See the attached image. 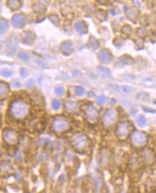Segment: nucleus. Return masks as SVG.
Here are the masks:
<instances>
[{
    "mask_svg": "<svg viewBox=\"0 0 156 193\" xmlns=\"http://www.w3.org/2000/svg\"><path fill=\"white\" fill-rule=\"evenodd\" d=\"M74 28H75L77 32L81 33V34H85L87 32V25L84 21H79L76 23Z\"/></svg>",
    "mask_w": 156,
    "mask_h": 193,
    "instance_id": "2eb2a0df",
    "label": "nucleus"
},
{
    "mask_svg": "<svg viewBox=\"0 0 156 193\" xmlns=\"http://www.w3.org/2000/svg\"><path fill=\"white\" fill-rule=\"evenodd\" d=\"M9 28V23L6 19H0V33L5 32Z\"/></svg>",
    "mask_w": 156,
    "mask_h": 193,
    "instance_id": "aec40b11",
    "label": "nucleus"
},
{
    "mask_svg": "<svg viewBox=\"0 0 156 193\" xmlns=\"http://www.w3.org/2000/svg\"><path fill=\"white\" fill-rule=\"evenodd\" d=\"M19 57H20L21 60H24V61H27V60H28V59H29V56H28V54L25 53V52H20V53L19 54Z\"/></svg>",
    "mask_w": 156,
    "mask_h": 193,
    "instance_id": "72a5a7b5",
    "label": "nucleus"
},
{
    "mask_svg": "<svg viewBox=\"0 0 156 193\" xmlns=\"http://www.w3.org/2000/svg\"><path fill=\"white\" fill-rule=\"evenodd\" d=\"M132 27L129 25H124L122 28V32L125 35H130L132 33Z\"/></svg>",
    "mask_w": 156,
    "mask_h": 193,
    "instance_id": "bb28decb",
    "label": "nucleus"
},
{
    "mask_svg": "<svg viewBox=\"0 0 156 193\" xmlns=\"http://www.w3.org/2000/svg\"><path fill=\"white\" fill-rule=\"evenodd\" d=\"M155 104H156V101H155Z\"/></svg>",
    "mask_w": 156,
    "mask_h": 193,
    "instance_id": "58836bf2",
    "label": "nucleus"
},
{
    "mask_svg": "<svg viewBox=\"0 0 156 193\" xmlns=\"http://www.w3.org/2000/svg\"><path fill=\"white\" fill-rule=\"evenodd\" d=\"M1 76L6 78L10 77V76H12V73H11V71H8V70H3V71L1 72Z\"/></svg>",
    "mask_w": 156,
    "mask_h": 193,
    "instance_id": "f704fd0d",
    "label": "nucleus"
},
{
    "mask_svg": "<svg viewBox=\"0 0 156 193\" xmlns=\"http://www.w3.org/2000/svg\"><path fill=\"white\" fill-rule=\"evenodd\" d=\"M95 15H96L97 18H98L101 20H104L106 17V12H105L104 10H102V9H100V10L97 11Z\"/></svg>",
    "mask_w": 156,
    "mask_h": 193,
    "instance_id": "393cba45",
    "label": "nucleus"
},
{
    "mask_svg": "<svg viewBox=\"0 0 156 193\" xmlns=\"http://www.w3.org/2000/svg\"><path fill=\"white\" fill-rule=\"evenodd\" d=\"M10 111L12 116L17 119L25 117L29 111L28 105L22 100H17L11 105Z\"/></svg>",
    "mask_w": 156,
    "mask_h": 193,
    "instance_id": "f257e3e1",
    "label": "nucleus"
},
{
    "mask_svg": "<svg viewBox=\"0 0 156 193\" xmlns=\"http://www.w3.org/2000/svg\"><path fill=\"white\" fill-rule=\"evenodd\" d=\"M85 93V90L83 87H77L75 88V94L78 97L83 96Z\"/></svg>",
    "mask_w": 156,
    "mask_h": 193,
    "instance_id": "cd10ccee",
    "label": "nucleus"
},
{
    "mask_svg": "<svg viewBox=\"0 0 156 193\" xmlns=\"http://www.w3.org/2000/svg\"><path fill=\"white\" fill-rule=\"evenodd\" d=\"M9 92V87L7 83L0 81V100L6 98Z\"/></svg>",
    "mask_w": 156,
    "mask_h": 193,
    "instance_id": "4468645a",
    "label": "nucleus"
},
{
    "mask_svg": "<svg viewBox=\"0 0 156 193\" xmlns=\"http://www.w3.org/2000/svg\"><path fill=\"white\" fill-rule=\"evenodd\" d=\"M0 48H1V45H0Z\"/></svg>",
    "mask_w": 156,
    "mask_h": 193,
    "instance_id": "ea45409f",
    "label": "nucleus"
},
{
    "mask_svg": "<svg viewBox=\"0 0 156 193\" xmlns=\"http://www.w3.org/2000/svg\"><path fill=\"white\" fill-rule=\"evenodd\" d=\"M137 122L138 125L140 126H145L146 125V123H147V120H146V119L145 118V116H140L138 117V119H137Z\"/></svg>",
    "mask_w": 156,
    "mask_h": 193,
    "instance_id": "a878e982",
    "label": "nucleus"
},
{
    "mask_svg": "<svg viewBox=\"0 0 156 193\" xmlns=\"http://www.w3.org/2000/svg\"><path fill=\"white\" fill-rule=\"evenodd\" d=\"M72 145L77 150L82 151L87 149L89 146V140L85 134L77 133L72 137Z\"/></svg>",
    "mask_w": 156,
    "mask_h": 193,
    "instance_id": "f03ea898",
    "label": "nucleus"
},
{
    "mask_svg": "<svg viewBox=\"0 0 156 193\" xmlns=\"http://www.w3.org/2000/svg\"><path fill=\"white\" fill-rule=\"evenodd\" d=\"M138 13H139V11L137 8L131 7V8H128L127 9V17L130 18V20H132V21H134L137 17Z\"/></svg>",
    "mask_w": 156,
    "mask_h": 193,
    "instance_id": "f3484780",
    "label": "nucleus"
},
{
    "mask_svg": "<svg viewBox=\"0 0 156 193\" xmlns=\"http://www.w3.org/2000/svg\"><path fill=\"white\" fill-rule=\"evenodd\" d=\"M13 86L15 87H21V84H20L19 81H14Z\"/></svg>",
    "mask_w": 156,
    "mask_h": 193,
    "instance_id": "4c0bfd02",
    "label": "nucleus"
},
{
    "mask_svg": "<svg viewBox=\"0 0 156 193\" xmlns=\"http://www.w3.org/2000/svg\"><path fill=\"white\" fill-rule=\"evenodd\" d=\"M97 102H98V104L103 105L106 103V97L103 96V95H101V96H99L97 98Z\"/></svg>",
    "mask_w": 156,
    "mask_h": 193,
    "instance_id": "7c9ffc66",
    "label": "nucleus"
},
{
    "mask_svg": "<svg viewBox=\"0 0 156 193\" xmlns=\"http://www.w3.org/2000/svg\"><path fill=\"white\" fill-rule=\"evenodd\" d=\"M117 111L114 109H108L103 117V123L105 126L110 127L117 122Z\"/></svg>",
    "mask_w": 156,
    "mask_h": 193,
    "instance_id": "423d86ee",
    "label": "nucleus"
},
{
    "mask_svg": "<svg viewBox=\"0 0 156 193\" xmlns=\"http://www.w3.org/2000/svg\"><path fill=\"white\" fill-rule=\"evenodd\" d=\"M33 9L36 12H43L46 9V7L42 4L37 3L33 6Z\"/></svg>",
    "mask_w": 156,
    "mask_h": 193,
    "instance_id": "5701e85b",
    "label": "nucleus"
},
{
    "mask_svg": "<svg viewBox=\"0 0 156 193\" xmlns=\"http://www.w3.org/2000/svg\"><path fill=\"white\" fill-rule=\"evenodd\" d=\"M60 51L64 55H69L74 51V47L73 44L70 41H64L62 44L60 45Z\"/></svg>",
    "mask_w": 156,
    "mask_h": 193,
    "instance_id": "9b49d317",
    "label": "nucleus"
},
{
    "mask_svg": "<svg viewBox=\"0 0 156 193\" xmlns=\"http://www.w3.org/2000/svg\"><path fill=\"white\" fill-rule=\"evenodd\" d=\"M3 137L4 141L9 145L15 144L17 140V133L12 129H5L3 132Z\"/></svg>",
    "mask_w": 156,
    "mask_h": 193,
    "instance_id": "0eeeda50",
    "label": "nucleus"
},
{
    "mask_svg": "<svg viewBox=\"0 0 156 193\" xmlns=\"http://www.w3.org/2000/svg\"><path fill=\"white\" fill-rule=\"evenodd\" d=\"M7 6L12 9H17L21 6V1L18 0H11L8 1Z\"/></svg>",
    "mask_w": 156,
    "mask_h": 193,
    "instance_id": "6ab92c4d",
    "label": "nucleus"
},
{
    "mask_svg": "<svg viewBox=\"0 0 156 193\" xmlns=\"http://www.w3.org/2000/svg\"><path fill=\"white\" fill-rule=\"evenodd\" d=\"M20 74H21V76H23V78H26L28 77V72L26 69L23 68V69H21V71H20Z\"/></svg>",
    "mask_w": 156,
    "mask_h": 193,
    "instance_id": "c9c22d12",
    "label": "nucleus"
},
{
    "mask_svg": "<svg viewBox=\"0 0 156 193\" xmlns=\"http://www.w3.org/2000/svg\"><path fill=\"white\" fill-rule=\"evenodd\" d=\"M55 92L57 95L62 96L64 93V89L62 87H57L55 89Z\"/></svg>",
    "mask_w": 156,
    "mask_h": 193,
    "instance_id": "473e14b6",
    "label": "nucleus"
},
{
    "mask_svg": "<svg viewBox=\"0 0 156 193\" xmlns=\"http://www.w3.org/2000/svg\"><path fill=\"white\" fill-rule=\"evenodd\" d=\"M123 39H122V38L117 37L114 40V43L117 47H121V46L123 44Z\"/></svg>",
    "mask_w": 156,
    "mask_h": 193,
    "instance_id": "2f4dec72",
    "label": "nucleus"
},
{
    "mask_svg": "<svg viewBox=\"0 0 156 193\" xmlns=\"http://www.w3.org/2000/svg\"><path fill=\"white\" fill-rule=\"evenodd\" d=\"M49 19L51 20L52 23L55 25H59L60 23V20L59 17L58 15H54V14H52V15H50L49 16Z\"/></svg>",
    "mask_w": 156,
    "mask_h": 193,
    "instance_id": "4be33fe9",
    "label": "nucleus"
},
{
    "mask_svg": "<svg viewBox=\"0 0 156 193\" xmlns=\"http://www.w3.org/2000/svg\"><path fill=\"white\" fill-rule=\"evenodd\" d=\"M85 113L86 119L90 122H95V121L98 120V112L92 105H89V106L87 107Z\"/></svg>",
    "mask_w": 156,
    "mask_h": 193,
    "instance_id": "6e6552de",
    "label": "nucleus"
},
{
    "mask_svg": "<svg viewBox=\"0 0 156 193\" xmlns=\"http://www.w3.org/2000/svg\"><path fill=\"white\" fill-rule=\"evenodd\" d=\"M64 106L67 111L69 113H76L79 110V104L77 102L66 101Z\"/></svg>",
    "mask_w": 156,
    "mask_h": 193,
    "instance_id": "ddd939ff",
    "label": "nucleus"
},
{
    "mask_svg": "<svg viewBox=\"0 0 156 193\" xmlns=\"http://www.w3.org/2000/svg\"><path fill=\"white\" fill-rule=\"evenodd\" d=\"M52 108H53V109H54L55 111H58V110L61 108V103H60V101L57 100H54V101L52 102Z\"/></svg>",
    "mask_w": 156,
    "mask_h": 193,
    "instance_id": "c85d7f7f",
    "label": "nucleus"
},
{
    "mask_svg": "<svg viewBox=\"0 0 156 193\" xmlns=\"http://www.w3.org/2000/svg\"><path fill=\"white\" fill-rule=\"evenodd\" d=\"M26 17L24 14H17L15 15L12 18V25L17 28H22L25 24Z\"/></svg>",
    "mask_w": 156,
    "mask_h": 193,
    "instance_id": "9d476101",
    "label": "nucleus"
},
{
    "mask_svg": "<svg viewBox=\"0 0 156 193\" xmlns=\"http://www.w3.org/2000/svg\"><path fill=\"white\" fill-rule=\"evenodd\" d=\"M137 33L139 36H145L146 34H147V30L145 28H140L137 29Z\"/></svg>",
    "mask_w": 156,
    "mask_h": 193,
    "instance_id": "c756f323",
    "label": "nucleus"
},
{
    "mask_svg": "<svg viewBox=\"0 0 156 193\" xmlns=\"http://www.w3.org/2000/svg\"><path fill=\"white\" fill-rule=\"evenodd\" d=\"M98 57L102 63L107 64L112 60V55H111V52L109 49H103L98 53Z\"/></svg>",
    "mask_w": 156,
    "mask_h": 193,
    "instance_id": "1a4fd4ad",
    "label": "nucleus"
},
{
    "mask_svg": "<svg viewBox=\"0 0 156 193\" xmlns=\"http://www.w3.org/2000/svg\"><path fill=\"white\" fill-rule=\"evenodd\" d=\"M147 141V136L146 133L141 131H135L131 136V142L132 145L137 147H142L146 144Z\"/></svg>",
    "mask_w": 156,
    "mask_h": 193,
    "instance_id": "7ed1b4c3",
    "label": "nucleus"
},
{
    "mask_svg": "<svg viewBox=\"0 0 156 193\" xmlns=\"http://www.w3.org/2000/svg\"><path fill=\"white\" fill-rule=\"evenodd\" d=\"M21 39L23 43L25 44H31L36 39V35L30 31H23L21 34Z\"/></svg>",
    "mask_w": 156,
    "mask_h": 193,
    "instance_id": "f8f14e48",
    "label": "nucleus"
},
{
    "mask_svg": "<svg viewBox=\"0 0 156 193\" xmlns=\"http://www.w3.org/2000/svg\"><path fill=\"white\" fill-rule=\"evenodd\" d=\"M87 47L90 49H93V50H95V49L99 48L100 43L98 39H95V37L90 36L88 40V42H87Z\"/></svg>",
    "mask_w": 156,
    "mask_h": 193,
    "instance_id": "dca6fc26",
    "label": "nucleus"
},
{
    "mask_svg": "<svg viewBox=\"0 0 156 193\" xmlns=\"http://www.w3.org/2000/svg\"><path fill=\"white\" fill-rule=\"evenodd\" d=\"M120 60L122 63L125 65H130L133 63L134 59L128 55H125L120 57Z\"/></svg>",
    "mask_w": 156,
    "mask_h": 193,
    "instance_id": "412c9836",
    "label": "nucleus"
},
{
    "mask_svg": "<svg viewBox=\"0 0 156 193\" xmlns=\"http://www.w3.org/2000/svg\"><path fill=\"white\" fill-rule=\"evenodd\" d=\"M132 127V126L129 121H123V122L119 123L117 125V132H116L118 137L121 140L127 138L131 131Z\"/></svg>",
    "mask_w": 156,
    "mask_h": 193,
    "instance_id": "39448f33",
    "label": "nucleus"
},
{
    "mask_svg": "<svg viewBox=\"0 0 156 193\" xmlns=\"http://www.w3.org/2000/svg\"><path fill=\"white\" fill-rule=\"evenodd\" d=\"M98 69L99 71V73L104 77H109L110 75H111L109 70L108 68H104V67H99Z\"/></svg>",
    "mask_w": 156,
    "mask_h": 193,
    "instance_id": "b1692460",
    "label": "nucleus"
},
{
    "mask_svg": "<svg viewBox=\"0 0 156 193\" xmlns=\"http://www.w3.org/2000/svg\"><path fill=\"white\" fill-rule=\"evenodd\" d=\"M69 121L64 116H57L52 124V128L57 132H62L67 130L69 127Z\"/></svg>",
    "mask_w": 156,
    "mask_h": 193,
    "instance_id": "20e7f679",
    "label": "nucleus"
},
{
    "mask_svg": "<svg viewBox=\"0 0 156 193\" xmlns=\"http://www.w3.org/2000/svg\"><path fill=\"white\" fill-rule=\"evenodd\" d=\"M144 157H145V160L146 162L147 163H152L153 162L154 159H155L153 152L150 149H147L146 150H145Z\"/></svg>",
    "mask_w": 156,
    "mask_h": 193,
    "instance_id": "a211bd4d",
    "label": "nucleus"
},
{
    "mask_svg": "<svg viewBox=\"0 0 156 193\" xmlns=\"http://www.w3.org/2000/svg\"><path fill=\"white\" fill-rule=\"evenodd\" d=\"M33 84H34V82H33V80H30L28 81V83L27 84V87H28V88H31L33 86Z\"/></svg>",
    "mask_w": 156,
    "mask_h": 193,
    "instance_id": "e433bc0d",
    "label": "nucleus"
}]
</instances>
